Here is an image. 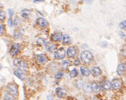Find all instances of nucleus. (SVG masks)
I'll list each match as a JSON object with an SVG mask.
<instances>
[{
  "instance_id": "1",
  "label": "nucleus",
  "mask_w": 126,
  "mask_h": 100,
  "mask_svg": "<svg viewBox=\"0 0 126 100\" xmlns=\"http://www.w3.org/2000/svg\"><path fill=\"white\" fill-rule=\"evenodd\" d=\"M93 57L92 54L89 51H85L81 54V59L85 64H88L92 61Z\"/></svg>"
},
{
  "instance_id": "2",
  "label": "nucleus",
  "mask_w": 126,
  "mask_h": 100,
  "mask_svg": "<svg viewBox=\"0 0 126 100\" xmlns=\"http://www.w3.org/2000/svg\"><path fill=\"white\" fill-rule=\"evenodd\" d=\"M14 64L15 66H16L19 69H26L27 67V62L25 61L19 59V58H17L14 60Z\"/></svg>"
},
{
  "instance_id": "3",
  "label": "nucleus",
  "mask_w": 126,
  "mask_h": 100,
  "mask_svg": "<svg viewBox=\"0 0 126 100\" xmlns=\"http://www.w3.org/2000/svg\"><path fill=\"white\" fill-rule=\"evenodd\" d=\"M7 90L9 93L12 94L14 96H17L18 95V86L14 83H9L7 86Z\"/></svg>"
},
{
  "instance_id": "4",
  "label": "nucleus",
  "mask_w": 126,
  "mask_h": 100,
  "mask_svg": "<svg viewBox=\"0 0 126 100\" xmlns=\"http://www.w3.org/2000/svg\"><path fill=\"white\" fill-rule=\"evenodd\" d=\"M65 54H66V52H65L64 48H60L55 52L54 56L57 59H62L65 58Z\"/></svg>"
},
{
  "instance_id": "5",
  "label": "nucleus",
  "mask_w": 126,
  "mask_h": 100,
  "mask_svg": "<svg viewBox=\"0 0 126 100\" xmlns=\"http://www.w3.org/2000/svg\"><path fill=\"white\" fill-rule=\"evenodd\" d=\"M14 74L16 77L21 80H24L26 78V74L22 69H19L16 70V71H14Z\"/></svg>"
},
{
  "instance_id": "6",
  "label": "nucleus",
  "mask_w": 126,
  "mask_h": 100,
  "mask_svg": "<svg viewBox=\"0 0 126 100\" xmlns=\"http://www.w3.org/2000/svg\"><path fill=\"white\" fill-rule=\"evenodd\" d=\"M20 51V47L19 44L14 43L12 45L11 48L10 49V54L13 56H16L18 54Z\"/></svg>"
},
{
  "instance_id": "7",
  "label": "nucleus",
  "mask_w": 126,
  "mask_h": 100,
  "mask_svg": "<svg viewBox=\"0 0 126 100\" xmlns=\"http://www.w3.org/2000/svg\"><path fill=\"white\" fill-rule=\"evenodd\" d=\"M122 81L119 79H114L111 82V87L114 90H119L122 87Z\"/></svg>"
},
{
  "instance_id": "8",
  "label": "nucleus",
  "mask_w": 126,
  "mask_h": 100,
  "mask_svg": "<svg viewBox=\"0 0 126 100\" xmlns=\"http://www.w3.org/2000/svg\"><path fill=\"white\" fill-rule=\"evenodd\" d=\"M77 50L73 47H71L67 49V55L69 58H73L76 55Z\"/></svg>"
},
{
  "instance_id": "9",
  "label": "nucleus",
  "mask_w": 126,
  "mask_h": 100,
  "mask_svg": "<svg viewBox=\"0 0 126 100\" xmlns=\"http://www.w3.org/2000/svg\"><path fill=\"white\" fill-rule=\"evenodd\" d=\"M111 82L109 80H104L101 83V88L104 90H109L111 88Z\"/></svg>"
},
{
  "instance_id": "10",
  "label": "nucleus",
  "mask_w": 126,
  "mask_h": 100,
  "mask_svg": "<svg viewBox=\"0 0 126 100\" xmlns=\"http://www.w3.org/2000/svg\"><path fill=\"white\" fill-rule=\"evenodd\" d=\"M36 24L38 25L39 26L41 27H46L48 26V22L46 21L44 18H40L36 20Z\"/></svg>"
},
{
  "instance_id": "11",
  "label": "nucleus",
  "mask_w": 126,
  "mask_h": 100,
  "mask_svg": "<svg viewBox=\"0 0 126 100\" xmlns=\"http://www.w3.org/2000/svg\"><path fill=\"white\" fill-rule=\"evenodd\" d=\"M126 71V65L125 64H120L117 67V74L119 76H123Z\"/></svg>"
},
{
  "instance_id": "12",
  "label": "nucleus",
  "mask_w": 126,
  "mask_h": 100,
  "mask_svg": "<svg viewBox=\"0 0 126 100\" xmlns=\"http://www.w3.org/2000/svg\"><path fill=\"white\" fill-rule=\"evenodd\" d=\"M55 93L57 94V95L58 96V97L59 98H62L63 97V95H64L65 93H66V91L63 88H61V87H58L55 90Z\"/></svg>"
},
{
  "instance_id": "13",
  "label": "nucleus",
  "mask_w": 126,
  "mask_h": 100,
  "mask_svg": "<svg viewBox=\"0 0 126 100\" xmlns=\"http://www.w3.org/2000/svg\"><path fill=\"white\" fill-rule=\"evenodd\" d=\"M91 74L94 77H98L101 74V70L98 67H94L91 69Z\"/></svg>"
},
{
  "instance_id": "14",
  "label": "nucleus",
  "mask_w": 126,
  "mask_h": 100,
  "mask_svg": "<svg viewBox=\"0 0 126 100\" xmlns=\"http://www.w3.org/2000/svg\"><path fill=\"white\" fill-rule=\"evenodd\" d=\"M37 60L39 63L40 64H43L44 62H47V57L45 55L42 54H38L37 55Z\"/></svg>"
},
{
  "instance_id": "15",
  "label": "nucleus",
  "mask_w": 126,
  "mask_h": 100,
  "mask_svg": "<svg viewBox=\"0 0 126 100\" xmlns=\"http://www.w3.org/2000/svg\"><path fill=\"white\" fill-rule=\"evenodd\" d=\"M91 89L94 93H98L100 91V87L97 83H93L91 85Z\"/></svg>"
},
{
  "instance_id": "16",
  "label": "nucleus",
  "mask_w": 126,
  "mask_h": 100,
  "mask_svg": "<svg viewBox=\"0 0 126 100\" xmlns=\"http://www.w3.org/2000/svg\"><path fill=\"white\" fill-rule=\"evenodd\" d=\"M80 71L81 74H82L83 76H85V77H88L89 74H90V71H89V70L88 69H87L86 67H83V66L81 67L80 69Z\"/></svg>"
},
{
  "instance_id": "17",
  "label": "nucleus",
  "mask_w": 126,
  "mask_h": 100,
  "mask_svg": "<svg viewBox=\"0 0 126 100\" xmlns=\"http://www.w3.org/2000/svg\"><path fill=\"white\" fill-rule=\"evenodd\" d=\"M62 38V34L61 33H55L52 36V40L54 41H59Z\"/></svg>"
},
{
  "instance_id": "18",
  "label": "nucleus",
  "mask_w": 126,
  "mask_h": 100,
  "mask_svg": "<svg viewBox=\"0 0 126 100\" xmlns=\"http://www.w3.org/2000/svg\"><path fill=\"white\" fill-rule=\"evenodd\" d=\"M71 42V38L66 34H65L63 36V43L65 45H68Z\"/></svg>"
},
{
  "instance_id": "19",
  "label": "nucleus",
  "mask_w": 126,
  "mask_h": 100,
  "mask_svg": "<svg viewBox=\"0 0 126 100\" xmlns=\"http://www.w3.org/2000/svg\"><path fill=\"white\" fill-rule=\"evenodd\" d=\"M30 14V11L28 9H24L21 11V16L24 19H27Z\"/></svg>"
},
{
  "instance_id": "20",
  "label": "nucleus",
  "mask_w": 126,
  "mask_h": 100,
  "mask_svg": "<svg viewBox=\"0 0 126 100\" xmlns=\"http://www.w3.org/2000/svg\"><path fill=\"white\" fill-rule=\"evenodd\" d=\"M37 44L39 46H44V45H46V41L43 38H39L37 39Z\"/></svg>"
},
{
  "instance_id": "21",
  "label": "nucleus",
  "mask_w": 126,
  "mask_h": 100,
  "mask_svg": "<svg viewBox=\"0 0 126 100\" xmlns=\"http://www.w3.org/2000/svg\"><path fill=\"white\" fill-rule=\"evenodd\" d=\"M14 96H13L12 94H11L10 93H7L4 95V99L5 100H14Z\"/></svg>"
},
{
  "instance_id": "22",
  "label": "nucleus",
  "mask_w": 126,
  "mask_h": 100,
  "mask_svg": "<svg viewBox=\"0 0 126 100\" xmlns=\"http://www.w3.org/2000/svg\"><path fill=\"white\" fill-rule=\"evenodd\" d=\"M70 62L68 60H65V61H63L62 62V67L65 69H67L70 66Z\"/></svg>"
},
{
  "instance_id": "23",
  "label": "nucleus",
  "mask_w": 126,
  "mask_h": 100,
  "mask_svg": "<svg viewBox=\"0 0 126 100\" xmlns=\"http://www.w3.org/2000/svg\"><path fill=\"white\" fill-rule=\"evenodd\" d=\"M77 75H78V72H77L76 69H75L72 70V71L70 72V76L71 77H75Z\"/></svg>"
},
{
  "instance_id": "24",
  "label": "nucleus",
  "mask_w": 126,
  "mask_h": 100,
  "mask_svg": "<svg viewBox=\"0 0 126 100\" xmlns=\"http://www.w3.org/2000/svg\"><path fill=\"white\" fill-rule=\"evenodd\" d=\"M63 76V72H58L57 74H56L55 76V77L57 79H60V78H62Z\"/></svg>"
},
{
  "instance_id": "25",
  "label": "nucleus",
  "mask_w": 126,
  "mask_h": 100,
  "mask_svg": "<svg viewBox=\"0 0 126 100\" xmlns=\"http://www.w3.org/2000/svg\"><path fill=\"white\" fill-rule=\"evenodd\" d=\"M46 48H47V49L48 51H51L52 50H53L54 47H53V45L52 43H49V44H46Z\"/></svg>"
},
{
  "instance_id": "26",
  "label": "nucleus",
  "mask_w": 126,
  "mask_h": 100,
  "mask_svg": "<svg viewBox=\"0 0 126 100\" xmlns=\"http://www.w3.org/2000/svg\"><path fill=\"white\" fill-rule=\"evenodd\" d=\"M119 26H120V27L122 29L126 30V20H124V21H122V22H120V24H119Z\"/></svg>"
},
{
  "instance_id": "27",
  "label": "nucleus",
  "mask_w": 126,
  "mask_h": 100,
  "mask_svg": "<svg viewBox=\"0 0 126 100\" xmlns=\"http://www.w3.org/2000/svg\"><path fill=\"white\" fill-rule=\"evenodd\" d=\"M0 18H1V20H3L6 18V15H5V12L3 11H0Z\"/></svg>"
},
{
  "instance_id": "28",
  "label": "nucleus",
  "mask_w": 126,
  "mask_h": 100,
  "mask_svg": "<svg viewBox=\"0 0 126 100\" xmlns=\"http://www.w3.org/2000/svg\"><path fill=\"white\" fill-rule=\"evenodd\" d=\"M5 32V27L3 24H1L0 25V33H1V35H2L3 33Z\"/></svg>"
},
{
  "instance_id": "29",
  "label": "nucleus",
  "mask_w": 126,
  "mask_h": 100,
  "mask_svg": "<svg viewBox=\"0 0 126 100\" xmlns=\"http://www.w3.org/2000/svg\"><path fill=\"white\" fill-rule=\"evenodd\" d=\"M80 64V61L79 59H76L74 61L73 64L75 65H78Z\"/></svg>"
},
{
  "instance_id": "30",
  "label": "nucleus",
  "mask_w": 126,
  "mask_h": 100,
  "mask_svg": "<svg viewBox=\"0 0 126 100\" xmlns=\"http://www.w3.org/2000/svg\"><path fill=\"white\" fill-rule=\"evenodd\" d=\"M84 2L88 3V4H91L93 2V0H83Z\"/></svg>"
},
{
  "instance_id": "31",
  "label": "nucleus",
  "mask_w": 126,
  "mask_h": 100,
  "mask_svg": "<svg viewBox=\"0 0 126 100\" xmlns=\"http://www.w3.org/2000/svg\"><path fill=\"white\" fill-rule=\"evenodd\" d=\"M8 12H9V18H11V17L13 16V11L11 9H9L8 10Z\"/></svg>"
},
{
  "instance_id": "32",
  "label": "nucleus",
  "mask_w": 126,
  "mask_h": 100,
  "mask_svg": "<svg viewBox=\"0 0 126 100\" xmlns=\"http://www.w3.org/2000/svg\"><path fill=\"white\" fill-rule=\"evenodd\" d=\"M7 23H8V25H9V27H11L12 26V24H13V23H12V20H11V18H9V20H8V22H7Z\"/></svg>"
},
{
  "instance_id": "33",
  "label": "nucleus",
  "mask_w": 126,
  "mask_h": 100,
  "mask_svg": "<svg viewBox=\"0 0 126 100\" xmlns=\"http://www.w3.org/2000/svg\"><path fill=\"white\" fill-rule=\"evenodd\" d=\"M37 1H43L42 0H35V1H34V3H35V2H37Z\"/></svg>"
}]
</instances>
